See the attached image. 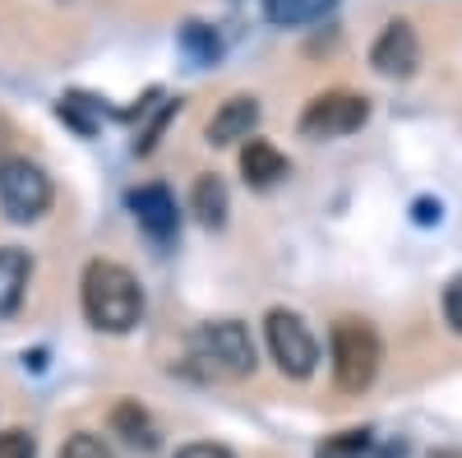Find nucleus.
<instances>
[{
	"instance_id": "11",
	"label": "nucleus",
	"mask_w": 462,
	"mask_h": 458,
	"mask_svg": "<svg viewBox=\"0 0 462 458\" xmlns=\"http://www.w3.org/2000/svg\"><path fill=\"white\" fill-rule=\"evenodd\" d=\"M28 278H32V259H28V250H19V246H0V320L14 315L19 305H23Z\"/></svg>"
},
{
	"instance_id": "15",
	"label": "nucleus",
	"mask_w": 462,
	"mask_h": 458,
	"mask_svg": "<svg viewBox=\"0 0 462 458\" xmlns=\"http://www.w3.org/2000/svg\"><path fill=\"white\" fill-rule=\"evenodd\" d=\"M365 453H370V431L365 426L361 431H337L315 449V458H365Z\"/></svg>"
},
{
	"instance_id": "21",
	"label": "nucleus",
	"mask_w": 462,
	"mask_h": 458,
	"mask_svg": "<svg viewBox=\"0 0 462 458\" xmlns=\"http://www.w3.org/2000/svg\"><path fill=\"white\" fill-rule=\"evenodd\" d=\"M176 458H231V449H222V444H208V440H195V444L176 449Z\"/></svg>"
},
{
	"instance_id": "20",
	"label": "nucleus",
	"mask_w": 462,
	"mask_h": 458,
	"mask_svg": "<svg viewBox=\"0 0 462 458\" xmlns=\"http://www.w3.org/2000/svg\"><path fill=\"white\" fill-rule=\"evenodd\" d=\"M444 320H448V324L462 333V274H457V278L444 287Z\"/></svg>"
},
{
	"instance_id": "12",
	"label": "nucleus",
	"mask_w": 462,
	"mask_h": 458,
	"mask_svg": "<svg viewBox=\"0 0 462 458\" xmlns=\"http://www.w3.org/2000/svg\"><path fill=\"white\" fill-rule=\"evenodd\" d=\"M111 431L125 435V444H134V449H158V426H152V416L139 403H116Z\"/></svg>"
},
{
	"instance_id": "19",
	"label": "nucleus",
	"mask_w": 462,
	"mask_h": 458,
	"mask_svg": "<svg viewBox=\"0 0 462 458\" xmlns=\"http://www.w3.org/2000/svg\"><path fill=\"white\" fill-rule=\"evenodd\" d=\"M0 458H37V440L28 431H0Z\"/></svg>"
},
{
	"instance_id": "7",
	"label": "nucleus",
	"mask_w": 462,
	"mask_h": 458,
	"mask_svg": "<svg viewBox=\"0 0 462 458\" xmlns=\"http://www.w3.org/2000/svg\"><path fill=\"white\" fill-rule=\"evenodd\" d=\"M370 65L379 74H389V79H411L416 65H420V42H416V28L407 19H393L389 28H383L374 37L370 47Z\"/></svg>"
},
{
	"instance_id": "16",
	"label": "nucleus",
	"mask_w": 462,
	"mask_h": 458,
	"mask_svg": "<svg viewBox=\"0 0 462 458\" xmlns=\"http://www.w3.org/2000/svg\"><path fill=\"white\" fill-rule=\"evenodd\" d=\"M97 117H102V102H93V98H84V93H69V98H60V121H69L79 135H93Z\"/></svg>"
},
{
	"instance_id": "4",
	"label": "nucleus",
	"mask_w": 462,
	"mask_h": 458,
	"mask_svg": "<svg viewBox=\"0 0 462 458\" xmlns=\"http://www.w3.org/2000/svg\"><path fill=\"white\" fill-rule=\"evenodd\" d=\"M0 209L10 222H37L51 209V176L28 158H5L0 163Z\"/></svg>"
},
{
	"instance_id": "6",
	"label": "nucleus",
	"mask_w": 462,
	"mask_h": 458,
	"mask_svg": "<svg viewBox=\"0 0 462 458\" xmlns=\"http://www.w3.org/2000/svg\"><path fill=\"white\" fill-rule=\"evenodd\" d=\"M370 121V98L361 93H319L300 111V135L305 139H342Z\"/></svg>"
},
{
	"instance_id": "10",
	"label": "nucleus",
	"mask_w": 462,
	"mask_h": 458,
	"mask_svg": "<svg viewBox=\"0 0 462 458\" xmlns=\"http://www.w3.org/2000/svg\"><path fill=\"white\" fill-rule=\"evenodd\" d=\"M287 172H291V163H287L268 139H250V144L241 148V176H245V185L268 190V185H278Z\"/></svg>"
},
{
	"instance_id": "5",
	"label": "nucleus",
	"mask_w": 462,
	"mask_h": 458,
	"mask_svg": "<svg viewBox=\"0 0 462 458\" xmlns=\"http://www.w3.org/2000/svg\"><path fill=\"white\" fill-rule=\"evenodd\" d=\"M263 333H268V352H273L282 375H291V379L315 375L319 348H315V333L305 329V320L296 311H282V305H278V311H268Z\"/></svg>"
},
{
	"instance_id": "22",
	"label": "nucleus",
	"mask_w": 462,
	"mask_h": 458,
	"mask_svg": "<svg viewBox=\"0 0 462 458\" xmlns=\"http://www.w3.org/2000/svg\"><path fill=\"white\" fill-rule=\"evenodd\" d=\"M416 222H439V204H426V200H420V204H416Z\"/></svg>"
},
{
	"instance_id": "1",
	"label": "nucleus",
	"mask_w": 462,
	"mask_h": 458,
	"mask_svg": "<svg viewBox=\"0 0 462 458\" xmlns=\"http://www.w3.org/2000/svg\"><path fill=\"white\" fill-rule=\"evenodd\" d=\"M79 301H84V315L93 329L102 333H130L143 315V292L139 278L116 259H93L84 269L79 283Z\"/></svg>"
},
{
	"instance_id": "9",
	"label": "nucleus",
	"mask_w": 462,
	"mask_h": 458,
	"mask_svg": "<svg viewBox=\"0 0 462 458\" xmlns=\"http://www.w3.org/2000/svg\"><path fill=\"white\" fill-rule=\"evenodd\" d=\"M259 126V102L236 93V98H226L217 111H213V121H208V144H236V139H250V130Z\"/></svg>"
},
{
	"instance_id": "2",
	"label": "nucleus",
	"mask_w": 462,
	"mask_h": 458,
	"mask_svg": "<svg viewBox=\"0 0 462 458\" xmlns=\"http://www.w3.org/2000/svg\"><path fill=\"white\" fill-rule=\"evenodd\" d=\"M333 379L342 394H365L379 375V333L365 320H337L333 333Z\"/></svg>"
},
{
	"instance_id": "18",
	"label": "nucleus",
	"mask_w": 462,
	"mask_h": 458,
	"mask_svg": "<svg viewBox=\"0 0 462 458\" xmlns=\"http://www.w3.org/2000/svg\"><path fill=\"white\" fill-rule=\"evenodd\" d=\"M56 458H111V449H106V440H102V435L79 431V435H69V440L60 444V453H56Z\"/></svg>"
},
{
	"instance_id": "3",
	"label": "nucleus",
	"mask_w": 462,
	"mask_h": 458,
	"mask_svg": "<svg viewBox=\"0 0 462 458\" xmlns=\"http://www.w3.org/2000/svg\"><path fill=\"white\" fill-rule=\"evenodd\" d=\"M195 361H204L213 375H250L254 370V342H250V329L236 324V320H213V324H199L195 338Z\"/></svg>"
},
{
	"instance_id": "13",
	"label": "nucleus",
	"mask_w": 462,
	"mask_h": 458,
	"mask_svg": "<svg viewBox=\"0 0 462 458\" xmlns=\"http://www.w3.org/2000/svg\"><path fill=\"white\" fill-rule=\"evenodd\" d=\"M189 213H195L204 227L226 222V185H222V176H199L195 181V190H189Z\"/></svg>"
},
{
	"instance_id": "14",
	"label": "nucleus",
	"mask_w": 462,
	"mask_h": 458,
	"mask_svg": "<svg viewBox=\"0 0 462 458\" xmlns=\"http://www.w3.org/2000/svg\"><path fill=\"white\" fill-rule=\"evenodd\" d=\"M333 10V0H268V19L282 23V28H296V23H315Z\"/></svg>"
},
{
	"instance_id": "17",
	"label": "nucleus",
	"mask_w": 462,
	"mask_h": 458,
	"mask_svg": "<svg viewBox=\"0 0 462 458\" xmlns=\"http://www.w3.org/2000/svg\"><path fill=\"white\" fill-rule=\"evenodd\" d=\"M180 42H185V51L195 56L199 65L217 56V37H213V33H208L204 23H185V28H180Z\"/></svg>"
},
{
	"instance_id": "8",
	"label": "nucleus",
	"mask_w": 462,
	"mask_h": 458,
	"mask_svg": "<svg viewBox=\"0 0 462 458\" xmlns=\"http://www.w3.org/2000/svg\"><path fill=\"white\" fill-rule=\"evenodd\" d=\"M130 209L139 218V227L152 237V241H171L176 237V200L167 185H143L130 195Z\"/></svg>"
}]
</instances>
